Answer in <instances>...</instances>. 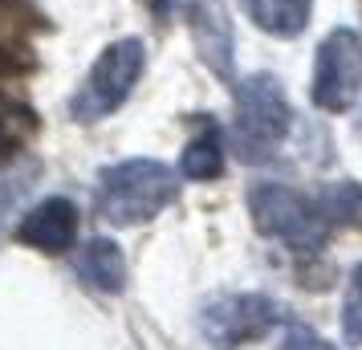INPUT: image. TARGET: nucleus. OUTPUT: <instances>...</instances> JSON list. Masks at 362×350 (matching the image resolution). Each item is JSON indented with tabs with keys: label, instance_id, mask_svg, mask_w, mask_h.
Segmentation results:
<instances>
[{
	"label": "nucleus",
	"instance_id": "obj_1",
	"mask_svg": "<svg viewBox=\"0 0 362 350\" xmlns=\"http://www.w3.org/2000/svg\"><path fill=\"white\" fill-rule=\"evenodd\" d=\"M175 196H180V175L163 159L139 155V159H118V163L102 167L94 208L106 224L131 228V224L155 220L167 204H175Z\"/></svg>",
	"mask_w": 362,
	"mask_h": 350
},
{
	"label": "nucleus",
	"instance_id": "obj_2",
	"mask_svg": "<svg viewBox=\"0 0 362 350\" xmlns=\"http://www.w3.org/2000/svg\"><path fill=\"white\" fill-rule=\"evenodd\" d=\"M293 127L289 98L273 74H252L236 82V118H232V147L245 163L273 159Z\"/></svg>",
	"mask_w": 362,
	"mask_h": 350
},
{
	"label": "nucleus",
	"instance_id": "obj_3",
	"mask_svg": "<svg viewBox=\"0 0 362 350\" xmlns=\"http://www.w3.org/2000/svg\"><path fill=\"white\" fill-rule=\"evenodd\" d=\"M147 69V45L143 37H118L94 57L82 90L69 102V115L78 122H102L134 94V86Z\"/></svg>",
	"mask_w": 362,
	"mask_h": 350
},
{
	"label": "nucleus",
	"instance_id": "obj_4",
	"mask_svg": "<svg viewBox=\"0 0 362 350\" xmlns=\"http://www.w3.org/2000/svg\"><path fill=\"white\" fill-rule=\"evenodd\" d=\"M248 216L261 236H273L297 252H317L329 240V220L322 216L317 200H305L285 184L248 187Z\"/></svg>",
	"mask_w": 362,
	"mask_h": 350
},
{
	"label": "nucleus",
	"instance_id": "obj_5",
	"mask_svg": "<svg viewBox=\"0 0 362 350\" xmlns=\"http://www.w3.org/2000/svg\"><path fill=\"white\" fill-rule=\"evenodd\" d=\"M285 322V305L264 293H224L199 310V334L212 350H240L261 342Z\"/></svg>",
	"mask_w": 362,
	"mask_h": 350
},
{
	"label": "nucleus",
	"instance_id": "obj_6",
	"mask_svg": "<svg viewBox=\"0 0 362 350\" xmlns=\"http://www.w3.org/2000/svg\"><path fill=\"white\" fill-rule=\"evenodd\" d=\"M358 94H362V41L354 29H334L317 45L310 98L317 110L342 115L358 102Z\"/></svg>",
	"mask_w": 362,
	"mask_h": 350
},
{
	"label": "nucleus",
	"instance_id": "obj_7",
	"mask_svg": "<svg viewBox=\"0 0 362 350\" xmlns=\"http://www.w3.org/2000/svg\"><path fill=\"white\" fill-rule=\"evenodd\" d=\"M78 204L66 200V196H45V200H37L17 224V240L21 245H29L37 252H57L74 249V240H78Z\"/></svg>",
	"mask_w": 362,
	"mask_h": 350
},
{
	"label": "nucleus",
	"instance_id": "obj_8",
	"mask_svg": "<svg viewBox=\"0 0 362 350\" xmlns=\"http://www.w3.org/2000/svg\"><path fill=\"white\" fill-rule=\"evenodd\" d=\"M187 25H192V41L196 53L204 57V66L232 78V49H236V37H232V17L220 0H196L187 8Z\"/></svg>",
	"mask_w": 362,
	"mask_h": 350
},
{
	"label": "nucleus",
	"instance_id": "obj_9",
	"mask_svg": "<svg viewBox=\"0 0 362 350\" xmlns=\"http://www.w3.org/2000/svg\"><path fill=\"white\" fill-rule=\"evenodd\" d=\"M74 273L94 293H122L127 289V257L110 236H94L74 252Z\"/></svg>",
	"mask_w": 362,
	"mask_h": 350
},
{
	"label": "nucleus",
	"instance_id": "obj_10",
	"mask_svg": "<svg viewBox=\"0 0 362 350\" xmlns=\"http://www.w3.org/2000/svg\"><path fill=\"white\" fill-rule=\"evenodd\" d=\"M248 17L257 21V29L273 37H297L305 33L313 13V0H245Z\"/></svg>",
	"mask_w": 362,
	"mask_h": 350
},
{
	"label": "nucleus",
	"instance_id": "obj_11",
	"mask_svg": "<svg viewBox=\"0 0 362 350\" xmlns=\"http://www.w3.org/2000/svg\"><path fill=\"white\" fill-rule=\"evenodd\" d=\"M180 171L187 180H220L224 175V139H220V131L212 122L183 147Z\"/></svg>",
	"mask_w": 362,
	"mask_h": 350
},
{
	"label": "nucleus",
	"instance_id": "obj_12",
	"mask_svg": "<svg viewBox=\"0 0 362 350\" xmlns=\"http://www.w3.org/2000/svg\"><path fill=\"white\" fill-rule=\"evenodd\" d=\"M317 208L329 224H362V187L358 184H338L317 196Z\"/></svg>",
	"mask_w": 362,
	"mask_h": 350
},
{
	"label": "nucleus",
	"instance_id": "obj_13",
	"mask_svg": "<svg viewBox=\"0 0 362 350\" xmlns=\"http://www.w3.org/2000/svg\"><path fill=\"white\" fill-rule=\"evenodd\" d=\"M37 167L21 163V167H0V240H4V228H8V216H13V208L17 200L25 196V187L33 180Z\"/></svg>",
	"mask_w": 362,
	"mask_h": 350
},
{
	"label": "nucleus",
	"instance_id": "obj_14",
	"mask_svg": "<svg viewBox=\"0 0 362 350\" xmlns=\"http://www.w3.org/2000/svg\"><path fill=\"white\" fill-rule=\"evenodd\" d=\"M342 334L350 346H362V265L346 281V301H342Z\"/></svg>",
	"mask_w": 362,
	"mask_h": 350
},
{
	"label": "nucleus",
	"instance_id": "obj_15",
	"mask_svg": "<svg viewBox=\"0 0 362 350\" xmlns=\"http://www.w3.org/2000/svg\"><path fill=\"white\" fill-rule=\"evenodd\" d=\"M281 350H338L334 342H326L322 334H313L310 326H289L281 338Z\"/></svg>",
	"mask_w": 362,
	"mask_h": 350
},
{
	"label": "nucleus",
	"instance_id": "obj_16",
	"mask_svg": "<svg viewBox=\"0 0 362 350\" xmlns=\"http://www.w3.org/2000/svg\"><path fill=\"white\" fill-rule=\"evenodd\" d=\"M151 4H167V0H151Z\"/></svg>",
	"mask_w": 362,
	"mask_h": 350
}]
</instances>
